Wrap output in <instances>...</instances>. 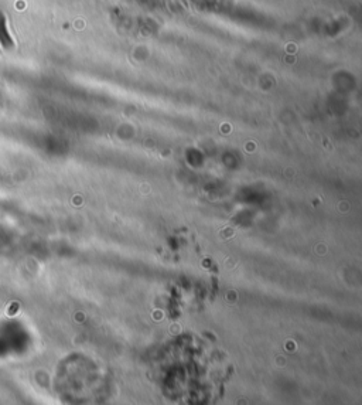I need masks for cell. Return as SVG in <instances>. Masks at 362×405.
Segmentation results:
<instances>
[{
    "label": "cell",
    "instance_id": "obj_1",
    "mask_svg": "<svg viewBox=\"0 0 362 405\" xmlns=\"http://www.w3.org/2000/svg\"><path fill=\"white\" fill-rule=\"evenodd\" d=\"M0 41L4 47H10L12 45V40L7 34V29H6V23L3 20V17L0 16Z\"/></svg>",
    "mask_w": 362,
    "mask_h": 405
}]
</instances>
